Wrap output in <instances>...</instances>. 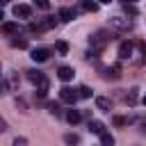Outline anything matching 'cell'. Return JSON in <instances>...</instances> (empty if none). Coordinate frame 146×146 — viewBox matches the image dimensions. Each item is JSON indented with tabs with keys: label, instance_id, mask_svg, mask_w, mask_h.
<instances>
[{
	"label": "cell",
	"instance_id": "cell-17",
	"mask_svg": "<svg viewBox=\"0 0 146 146\" xmlns=\"http://www.w3.org/2000/svg\"><path fill=\"white\" fill-rule=\"evenodd\" d=\"M100 146H114V137L110 132H100Z\"/></svg>",
	"mask_w": 146,
	"mask_h": 146
},
{
	"label": "cell",
	"instance_id": "cell-23",
	"mask_svg": "<svg viewBox=\"0 0 146 146\" xmlns=\"http://www.w3.org/2000/svg\"><path fill=\"white\" fill-rule=\"evenodd\" d=\"M112 121H114V125H125V123H130L132 119H125V116H114Z\"/></svg>",
	"mask_w": 146,
	"mask_h": 146
},
{
	"label": "cell",
	"instance_id": "cell-4",
	"mask_svg": "<svg viewBox=\"0 0 146 146\" xmlns=\"http://www.w3.org/2000/svg\"><path fill=\"white\" fill-rule=\"evenodd\" d=\"M73 11H75V16L82 14V11H91V14H96V11H98V2H94V0H78V5L73 7Z\"/></svg>",
	"mask_w": 146,
	"mask_h": 146
},
{
	"label": "cell",
	"instance_id": "cell-27",
	"mask_svg": "<svg viewBox=\"0 0 146 146\" xmlns=\"http://www.w3.org/2000/svg\"><path fill=\"white\" fill-rule=\"evenodd\" d=\"M14 146H27V141H25L23 137H16V139H14Z\"/></svg>",
	"mask_w": 146,
	"mask_h": 146
},
{
	"label": "cell",
	"instance_id": "cell-13",
	"mask_svg": "<svg viewBox=\"0 0 146 146\" xmlns=\"http://www.w3.org/2000/svg\"><path fill=\"white\" fill-rule=\"evenodd\" d=\"M0 30L2 34H18V23H2Z\"/></svg>",
	"mask_w": 146,
	"mask_h": 146
},
{
	"label": "cell",
	"instance_id": "cell-2",
	"mask_svg": "<svg viewBox=\"0 0 146 146\" xmlns=\"http://www.w3.org/2000/svg\"><path fill=\"white\" fill-rule=\"evenodd\" d=\"M55 18L52 16H46V18H41V21H32L30 23V32H36V34H41V32H46V30H50V27H55Z\"/></svg>",
	"mask_w": 146,
	"mask_h": 146
},
{
	"label": "cell",
	"instance_id": "cell-19",
	"mask_svg": "<svg viewBox=\"0 0 146 146\" xmlns=\"http://www.w3.org/2000/svg\"><path fill=\"white\" fill-rule=\"evenodd\" d=\"M137 98H139V96H137V89H130L128 96H125V103L132 107V105H137Z\"/></svg>",
	"mask_w": 146,
	"mask_h": 146
},
{
	"label": "cell",
	"instance_id": "cell-16",
	"mask_svg": "<svg viewBox=\"0 0 146 146\" xmlns=\"http://www.w3.org/2000/svg\"><path fill=\"white\" fill-rule=\"evenodd\" d=\"M89 130L96 132V135H100V132H105V125L100 121H89Z\"/></svg>",
	"mask_w": 146,
	"mask_h": 146
},
{
	"label": "cell",
	"instance_id": "cell-15",
	"mask_svg": "<svg viewBox=\"0 0 146 146\" xmlns=\"http://www.w3.org/2000/svg\"><path fill=\"white\" fill-rule=\"evenodd\" d=\"M43 78H46V75H43L41 71H34V68H32V71H27V80H30V82H34V84H39Z\"/></svg>",
	"mask_w": 146,
	"mask_h": 146
},
{
	"label": "cell",
	"instance_id": "cell-36",
	"mask_svg": "<svg viewBox=\"0 0 146 146\" xmlns=\"http://www.w3.org/2000/svg\"><path fill=\"white\" fill-rule=\"evenodd\" d=\"M144 105H146V96H144Z\"/></svg>",
	"mask_w": 146,
	"mask_h": 146
},
{
	"label": "cell",
	"instance_id": "cell-10",
	"mask_svg": "<svg viewBox=\"0 0 146 146\" xmlns=\"http://www.w3.org/2000/svg\"><path fill=\"white\" fill-rule=\"evenodd\" d=\"M48 57H50V50L48 48H34L32 50V59L34 62H46Z\"/></svg>",
	"mask_w": 146,
	"mask_h": 146
},
{
	"label": "cell",
	"instance_id": "cell-26",
	"mask_svg": "<svg viewBox=\"0 0 146 146\" xmlns=\"http://www.w3.org/2000/svg\"><path fill=\"white\" fill-rule=\"evenodd\" d=\"M48 107H50V112H52V114H55V116H62V107H59V105H57V103H50V105H48Z\"/></svg>",
	"mask_w": 146,
	"mask_h": 146
},
{
	"label": "cell",
	"instance_id": "cell-18",
	"mask_svg": "<svg viewBox=\"0 0 146 146\" xmlns=\"http://www.w3.org/2000/svg\"><path fill=\"white\" fill-rule=\"evenodd\" d=\"M55 50H57L59 55H66V52H68V43L59 39V41H55Z\"/></svg>",
	"mask_w": 146,
	"mask_h": 146
},
{
	"label": "cell",
	"instance_id": "cell-5",
	"mask_svg": "<svg viewBox=\"0 0 146 146\" xmlns=\"http://www.w3.org/2000/svg\"><path fill=\"white\" fill-rule=\"evenodd\" d=\"M110 25H112L116 32H128V30L132 27V23H130L128 18H123V16H112V18H110Z\"/></svg>",
	"mask_w": 146,
	"mask_h": 146
},
{
	"label": "cell",
	"instance_id": "cell-7",
	"mask_svg": "<svg viewBox=\"0 0 146 146\" xmlns=\"http://www.w3.org/2000/svg\"><path fill=\"white\" fill-rule=\"evenodd\" d=\"M103 75H105L107 80H119V78H121V66H119V64H112V66L103 68Z\"/></svg>",
	"mask_w": 146,
	"mask_h": 146
},
{
	"label": "cell",
	"instance_id": "cell-8",
	"mask_svg": "<svg viewBox=\"0 0 146 146\" xmlns=\"http://www.w3.org/2000/svg\"><path fill=\"white\" fill-rule=\"evenodd\" d=\"M73 75H75V71H73L71 66H59V68H57V78H59L62 82H68V80H73Z\"/></svg>",
	"mask_w": 146,
	"mask_h": 146
},
{
	"label": "cell",
	"instance_id": "cell-3",
	"mask_svg": "<svg viewBox=\"0 0 146 146\" xmlns=\"http://www.w3.org/2000/svg\"><path fill=\"white\" fill-rule=\"evenodd\" d=\"M78 89H71V87H62L59 89V100L66 103V105H75L78 103Z\"/></svg>",
	"mask_w": 146,
	"mask_h": 146
},
{
	"label": "cell",
	"instance_id": "cell-11",
	"mask_svg": "<svg viewBox=\"0 0 146 146\" xmlns=\"http://www.w3.org/2000/svg\"><path fill=\"white\" fill-rule=\"evenodd\" d=\"M57 16H59V21H73L75 18V11H73V7H62L57 11Z\"/></svg>",
	"mask_w": 146,
	"mask_h": 146
},
{
	"label": "cell",
	"instance_id": "cell-20",
	"mask_svg": "<svg viewBox=\"0 0 146 146\" xmlns=\"http://www.w3.org/2000/svg\"><path fill=\"white\" fill-rule=\"evenodd\" d=\"M64 141H66L68 146H75V144H80V137H78V135H71V132H68V135H64Z\"/></svg>",
	"mask_w": 146,
	"mask_h": 146
},
{
	"label": "cell",
	"instance_id": "cell-1",
	"mask_svg": "<svg viewBox=\"0 0 146 146\" xmlns=\"http://www.w3.org/2000/svg\"><path fill=\"white\" fill-rule=\"evenodd\" d=\"M112 41V34L107 32V30H98V32H94L91 34V39H89V43H91V50H96V52H103L105 50V46Z\"/></svg>",
	"mask_w": 146,
	"mask_h": 146
},
{
	"label": "cell",
	"instance_id": "cell-30",
	"mask_svg": "<svg viewBox=\"0 0 146 146\" xmlns=\"http://www.w3.org/2000/svg\"><path fill=\"white\" fill-rule=\"evenodd\" d=\"M137 123L141 125V130H146V116H141V119H137Z\"/></svg>",
	"mask_w": 146,
	"mask_h": 146
},
{
	"label": "cell",
	"instance_id": "cell-14",
	"mask_svg": "<svg viewBox=\"0 0 146 146\" xmlns=\"http://www.w3.org/2000/svg\"><path fill=\"white\" fill-rule=\"evenodd\" d=\"M80 119H82V114H80V112H78V110H73V107H71V110H68V112H66V121H68V123H71V125H75V123H78V121H80Z\"/></svg>",
	"mask_w": 146,
	"mask_h": 146
},
{
	"label": "cell",
	"instance_id": "cell-24",
	"mask_svg": "<svg viewBox=\"0 0 146 146\" xmlns=\"http://www.w3.org/2000/svg\"><path fill=\"white\" fill-rule=\"evenodd\" d=\"M34 5H36L39 9H43V11H48V9H50V2H48V0H34Z\"/></svg>",
	"mask_w": 146,
	"mask_h": 146
},
{
	"label": "cell",
	"instance_id": "cell-31",
	"mask_svg": "<svg viewBox=\"0 0 146 146\" xmlns=\"http://www.w3.org/2000/svg\"><path fill=\"white\" fill-rule=\"evenodd\" d=\"M123 2H125V5H135L137 0H123Z\"/></svg>",
	"mask_w": 146,
	"mask_h": 146
},
{
	"label": "cell",
	"instance_id": "cell-29",
	"mask_svg": "<svg viewBox=\"0 0 146 146\" xmlns=\"http://www.w3.org/2000/svg\"><path fill=\"white\" fill-rule=\"evenodd\" d=\"M2 94H7V82L0 80V96H2Z\"/></svg>",
	"mask_w": 146,
	"mask_h": 146
},
{
	"label": "cell",
	"instance_id": "cell-33",
	"mask_svg": "<svg viewBox=\"0 0 146 146\" xmlns=\"http://www.w3.org/2000/svg\"><path fill=\"white\" fill-rule=\"evenodd\" d=\"M98 2H105V5H107V2H112V0H98Z\"/></svg>",
	"mask_w": 146,
	"mask_h": 146
},
{
	"label": "cell",
	"instance_id": "cell-35",
	"mask_svg": "<svg viewBox=\"0 0 146 146\" xmlns=\"http://www.w3.org/2000/svg\"><path fill=\"white\" fill-rule=\"evenodd\" d=\"M0 78H2V66H0Z\"/></svg>",
	"mask_w": 146,
	"mask_h": 146
},
{
	"label": "cell",
	"instance_id": "cell-9",
	"mask_svg": "<svg viewBox=\"0 0 146 146\" xmlns=\"http://www.w3.org/2000/svg\"><path fill=\"white\" fill-rule=\"evenodd\" d=\"M14 16H16V18H30V16H32V9H30L27 5H16V7H14Z\"/></svg>",
	"mask_w": 146,
	"mask_h": 146
},
{
	"label": "cell",
	"instance_id": "cell-25",
	"mask_svg": "<svg viewBox=\"0 0 146 146\" xmlns=\"http://www.w3.org/2000/svg\"><path fill=\"white\" fill-rule=\"evenodd\" d=\"M11 46H14V48H27V41H25V39H14Z\"/></svg>",
	"mask_w": 146,
	"mask_h": 146
},
{
	"label": "cell",
	"instance_id": "cell-22",
	"mask_svg": "<svg viewBox=\"0 0 146 146\" xmlns=\"http://www.w3.org/2000/svg\"><path fill=\"white\" fill-rule=\"evenodd\" d=\"M123 9H125V14H128V16H137V14H139V9H137L135 5H125Z\"/></svg>",
	"mask_w": 146,
	"mask_h": 146
},
{
	"label": "cell",
	"instance_id": "cell-12",
	"mask_svg": "<svg viewBox=\"0 0 146 146\" xmlns=\"http://www.w3.org/2000/svg\"><path fill=\"white\" fill-rule=\"evenodd\" d=\"M96 107H98L100 112H110V110H112V100L105 98V96H98V98H96Z\"/></svg>",
	"mask_w": 146,
	"mask_h": 146
},
{
	"label": "cell",
	"instance_id": "cell-21",
	"mask_svg": "<svg viewBox=\"0 0 146 146\" xmlns=\"http://www.w3.org/2000/svg\"><path fill=\"white\" fill-rule=\"evenodd\" d=\"M78 96H80V98H89V96H91V89H89L87 84H82V87H78Z\"/></svg>",
	"mask_w": 146,
	"mask_h": 146
},
{
	"label": "cell",
	"instance_id": "cell-28",
	"mask_svg": "<svg viewBox=\"0 0 146 146\" xmlns=\"http://www.w3.org/2000/svg\"><path fill=\"white\" fill-rule=\"evenodd\" d=\"M5 130H7V121H5V119H2V116H0V135H2V132H5Z\"/></svg>",
	"mask_w": 146,
	"mask_h": 146
},
{
	"label": "cell",
	"instance_id": "cell-32",
	"mask_svg": "<svg viewBox=\"0 0 146 146\" xmlns=\"http://www.w3.org/2000/svg\"><path fill=\"white\" fill-rule=\"evenodd\" d=\"M2 18H5V14H2V9H0V21H2Z\"/></svg>",
	"mask_w": 146,
	"mask_h": 146
},
{
	"label": "cell",
	"instance_id": "cell-6",
	"mask_svg": "<svg viewBox=\"0 0 146 146\" xmlns=\"http://www.w3.org/2000/svg\"><path fill=\"white\" fill-rule=\"evenodd\" d=\"M132 52H135V43L132 41H123L119 46V59H132Z\"/></svg>",
	"mask_w": 146,
	"mask_h": 146
},
{
	"label": "cell",
	"instance_id": "cell-34",
	"mask_svg": "<svg viewBox=\"0 0 146 146\" xmlns=\"http://www.w3.org/2000/svg\"><path fill=\"white\" fill-rule=\"evenodd\" d=\"M7 2H9V0H0V5H7Z\"/></svg>",
	"mask_w": 146,
	"mask_h": 146
}]
</instances>
